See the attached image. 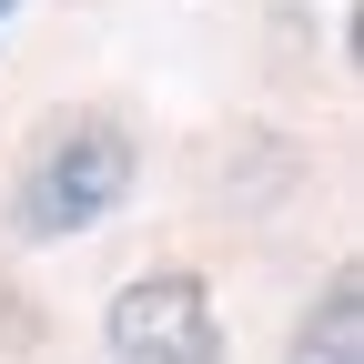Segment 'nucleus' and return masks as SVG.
<instances>
[{
    "mask_svg": "<svg viewBox=\"0 0 364 364\" xmlns=\"http://www.w3.org/2000/svg\"><path fill=\"white\" fill-rule=\"evenodd\" d=\"M102 344H112V364H223L203 273H132L102 314Z\"/></svg>",
    "mask_w": 364,
    "mask_h": 364,
    "instance_id": "2",
    "label": "nucleus"
},
{
    "mask_svg": "<svg viewBox=\"0 0 364 364\" xmlns=\"http://www.w3.org/2000/svg\"><path fill=\"white\" fill-rule=\"evenodd\" d=\"M11 11H21V0H0V21H11Z\"/></svg>",
    "mask_w": 364,
    "mask_h": 364,
    "instance_id": "4",
    "label": "nucleus"
},
{
    "mask_svg": "<svg viewBox=\"0 0 364 364\" xmlns=\"http://www.w3.org/2000/svg\"><path fill=\"white\" fill-rule=\"evenodd\" d=\"M132 172H142V152H132L122 122H102V112L61 122L51 142L31 152V172H21V203H11L21 243H71V233H91L102 213H122Z\"/></svg>",
    "mask_w": 364,
    "mask_h": 364,
    "instance_id": "1",
    "label": "nucleus"
},
{
    "mask_svg": "<svg viewBox=\"0 0 364 364\" xmlns=\"http://www.w3.org/2000/svg\"><path fill=\"white\" fill-rule=\"evenodd\" d=\"M284 364H364V273L354 263L324 273V294H314V314L294 324Z\"/></svg>",
    "mask_w": 364,
    "mask_h": 364,
    "instance_id": "3",
    "label": "nucleus"
}]
</instances>
